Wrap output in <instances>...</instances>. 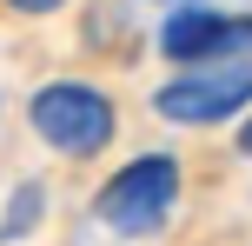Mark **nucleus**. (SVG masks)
Segmentation results:
<instances>
[{"label": "nucleus", "instance_id": "obj_1", "mask_svg": "<svg viewBox=\"0 0 252 246\" xmlns=\"http://www.w3.org/2000/svg\"><path fill=\"white\" fill-rule=\"evenodd\" d=\"M27 120H33V133L53 153H66V160H93L113 140V127H120L113 100H106L93 80H47V87H33L27 93Z\"/></svg>", "mask_w": 252, "mask_h": 246}, {"label": "nucleus", "instance_id": "obj_4", "mask_svg": "<svg viewBox=\"0 0 252 246\" xmlns=\"http://www.w3.org/2000/svg\"><path fill=\"white\" fill-rule=\"evenodd\" d=\"M159 53L173 67H213V60H252V13H219L206 0L166 13L159 27Z\"/></svg>", "mask_w": 252, "mask_h": 246}, {"label": "nucleus", "instance_id": "obj_3", "mask_svg": "<svg viewBox=\"0 0 252 246\" xmlns=\"http://www.w3.org/2000/svg\"><path fill=\"white\" fill-rule=\"evenodd\" d=\"M252 106V60H213V67H179L159 93L153 113L173 127H219V120Z\"/></svg>", "mask_w": 252, "mask_h": 246}, {"label": "nucleus", "instance_id": "obj_2", "mask_svg": "<svg viewBox=\"0 0 252 246\" xmlns=\"http://www.w3.org/2000/svg\"><path fill=\"white\" fill-rule=\"evenodd\" d=\"M173 207H179V160H173V153H139V160H126L113 180L100 186V200H93V213H100L120 240L159 233V226L173 220Z\"/></svg>", "mask_w": 252, "mask_h": 246}, {"label": "nucleus", "instance_id": "obj_5", "mask_svg": "<svg viewBox=\"0 0 252 246\" xmlns=\"http://www.w3.org/2000/svg\"><path fill=\"white\" fill-rule=\"evenodd\" d=\"M40 186L27 180V186H13V207H7V226H0V240H20V233H33V220H40Z\"/></svg>", "mask_w": 252, "mask_h": 246}, {"label": "nucleus", "instance_id": "obj_6", "mask_svg": "<svg viewBox=\"0 0 252 246\" xmlns=\"http://www.w3.org/2000/svg\"><path fill=\"white\" fill-rule=\"evenodd\" d=\"M7 7H13V13H60L66 0H7Z\"/></svg>", "mask_w": 252, "mask_h": 246}, {"label": "nucleus", "instance_id": "obj_7", "mask_svg": "<svg viewBox=\"0 0 252 246\" xmlns=\"http://www.w3.org/2000/svg\"><path fill=\"white\" fill-rule=\"evenodd\" d=\"M239 153H252V120H246V127H239Z\"/></svg>", "mask_w": 252, "mask_h": 246}]
</instances>
